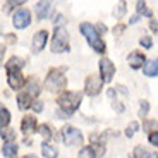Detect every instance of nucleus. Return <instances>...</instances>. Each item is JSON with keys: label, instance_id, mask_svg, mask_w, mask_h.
Masks as SVG:
<instances>
[{"label": "nucleus", "instance_id": "nucleus-1", "mask_svg": "<svg viewBox=\"0 0 158 158\" xmlns=\"http://www.w3.org/2000/svg\"><path fill=\"white\" fill-rule=\"evenodd\" d=\"M81 31H83V35L88 38V41H89V45L93 48H95L96 52H103L105 50V43H103L102 40H100V36H98V31H96L91 24H88V23H83L81 24Z\"/></svg>", "mask_w": 158, "mask_h": 158}, {"label": "nucleus", "instance_id": "nucleus-2", "mask_svg": "<svg viewBox=\"0 0 158 158\" xmlns=\"http://www.w3.org/2000/svg\"><path fill=\"white\" fill-rule=\"evenodd\" d=\"M79 102H81V95H79V93H72V91L64 93V95L59 98L60 107L65 110V114H71V112H74L76 108L79 107Z\"/></svg>", "mask_w": 158, "mask_h": 158}, {"label": "nucleus", "instance_id": "nucleus-3", "mask_svg": "<svg viewBox=\"0 0 158 158\" xmlns=\"http://www.w3.org/2000/svg\"><path fill=\"white\" fill-rule=\"evenodd\" d=\"M62 139L67 146H77V144L83 143V136H81L79 129H76L72 126H65L62 129Z\"/></svg>", "mask_w": 158, "mask_h": 158}, {"label": "nucleus", "instance_id": "nucleus-4", "mask_svg": "<svg viewBox=\"0 0 158 158\" xmlns=\"http://www.w3.org/2000/svg\"><path fill=\"white\" fill-rule=\"evenodd\" d=\"M67 41H69V35L64 28H59L55 31V36H53V41H52V52L53 53H59V52H64L67 48Z\"/></svg>", "mask_w": 158, "mask_h": 158}, {"label": "nucleus", "instance_id": "nucleus-5", "mask_svg": "<svg viewBox=\"0 0 158 158\" xmlns=\"http://www.w3.org/2000/svg\"><path fill=\"white\" fill-rule=\"evenodd\" d=\"M29 23H31V14H29V10L19 9V10L14 14V26H16V28L24 29L26 26H29Z\"/></svg>", "mask_w": 158, "mask_h": 158}, {"label": "nucleus", "instance_id": "nucleus-6", "mask_svg": "<svg viewBox=\"0 0 158 158\" xmlns=\"http://www.w3.org/2000/svg\"><path fill=\"white\" fill-rule=\"evenodd\" d=\"M100 72H102V79H103V81H112V77H114V74H115L114 64H112L108 59L100 60Z\"/></svg>", "mask_w": 158, "mask_h": 158}, {"label": "nucleus", "instance_id": "nucleus-7", "mask_svg": "<svg viewBox=\"0 0 158 158\" xmlns=\"http://www.w3.org/2000/svg\"><path fill=\"white\" fill-rule=\"evenodd\" d=\"M102 77H98V76H89V77L86 79V93L91 96H95L96 93H98L100 89H102Z\"/></svg>", "mask_w": 158, "mask_h": 158}, {"label": "nucleus", "instance_id": "nucleus-8", "mask_svg": "<svg viewBox=\"0 0 158 158\" xmlns=\"http://www.w3.org/2000/svg\"><path fill=\"white\" fill-rule=\"evenodd\" d=\"M47 38H48V35H47V31H38L35 36H33V52H40L41 48L47 45Z\"/></svg>", "mask_w": 158, "mask_h": 158}, {"label": "nucleus", "instance_id": "nucleus-9", "mask_svg": "<svg viewBox=\"0 0 158 158\" xmlns=\"http://www.w3.org/2000/svg\"><path fill=\"white\" fill-rule=\"evenodd\" d=\"M9 86L14 88V89H19L21 86H23V76L19 74V71H14V72H9Z\"/></svg>", "mask_w": 158, "mask_h": 158}, {"label": "nucleus", "instance_id": "nucleus-10", "mask_svg": "<svg viewBox=\"0 0 158 158\" xmlns=\"http://www.w3.org/2000/svg\"><path fill=\"white\" fill-rule=\"evenodd\" d=\"M127 60H129V65L132 69H139L143 65V62H144V55L139 53V52H132V53L127 57Z\"/></svg>", "mask_w": 158, "mask_h": 158}, {"label": "nucleus", "instance_id": "nucleus-11", "mask_svg": "<svg viewBox=\"0 0 158 158\" xmlns=\"http://www.w3.org/2000/svg\"><path fill=\"white\" fill-rule=\"evenodd\" d=\"M50 10H52L50 2H38V4H36V14H38L40 19H45V17L50 14Z\"/></svg>", "mask_w": 158, "mask_h": 158}, {"label": "nucleus", "instance_id": "nucleus-12", "mask_svg": "<svg viewBox=\"0 0 158 158\" xmlns=\"http://www.w3.org/2000/svg\"><path fill=\"white\" fill-rule=\"evenodd\" d=\"M36 127V118L33 117V115H26V117L23 118V124H21V129L24 131V132H29V131H33Z\"/></svg>", "mask_w": 158, "mask_h": 158}, {"label": "nucleus", "instance_id": "nucleus-13", "mask_svg": "<svg viewBox=\"0 0 158 158\" xmlns=\"http://www.w3.org/2000/svg\"><path fill=\"white\" fill-rule=\"evenodd\" d=\"M144 74L146 76H158V59L148 60L144 65Z\"/></svg>", "mask_w": 158, "mask_h": 158}, {"label": "nucleus", "instance_id": "nucleus-14", "mask_svg": "<svg viewBox=\"0 0 158 158\" xmlns=\"http://www.w3.org/2000/svg\"><path fill=\"white\" fill-rule=\"evenodd\" d=\"M23 60L17 59V57H14V59H10L7 64H5V67H7L9 72H14V71H19V67H23Z\"/></svg>", "mask_w": 158, "mask_h": 158}, {"label": "nucleus", "instance_id": "nucleus-15", "mask_svg": "<svg viewBox=\"0 0 158 158\" xmlns=\"http://www.w3.org/2000/svg\"><path fill=\"white\" fill-rule=\"evenodd\" d=\"M64 83H65V81H64V77H60V76L57 77V76H53V74H52L50 77H48V81H47V84L50 86V89H57V88L62 86Z\"/></svg>", "mask_w": 158, "mask_h": 158}, {"label": "nucleus", "instance_id": "nucleus-16", "mask_svg": "<svg viewBox=\"0 0 158 158\" xmlns=\"http://www.w3.org/2000/svg\"><path fill=\"white\" fill-rule=\"evenodd\" d=\"M2 153H4V156H7V158H14L16 153H17V146L14 144V143H7V144L4 146V150H2Z\"/></svg>", "mask_w": 158, "mask_h": 158}, {"label": "nucleus", "instance_id": "nucleus-17", "mask_svg": "<svg viewBox=\"0 0 158 158\" xmlns=\"http://www.w3.org/2000/svg\"><path fill=\"white\" fill-rule=\"evenodd\" d=\"M41 151H43V155L47 158H57V150L55 148H52L50 144H47V143L41 144Z\"/></svg>", "mask_w": 158, "mask_h": 158}, {"label": "nucleus", "instance_id": "nucleus-18", "mask_svg": "<svg viewBox=\"0 0 158 158\" xmlns=\"http://www.w3.org/2000/svg\"><path fill=\"white\" fill-rule=\"evenodd\" d=\"M134 153H136V155H139L138 158H156V155L151 153V151H146L144 148H136Z\"/></svg>", "mask_w": 158, "mask_h": 158}, {"label": "nucleus", "instance_id": "nucleus-19", "mask_svg": "<svg viewBox=\"0 0 158 158\" xmlns=\"http://www.w3.org/2000/svg\"><path fill=\"white\" fill-rule=\"evenodd\" d=\"M17 105H19V108H23V110L29 107V95H28V93L19 95V102H17Z\"/></svg>", "mask_w": 158, "mask_h": 158}, {"label": "nucleus", "instance_id": "nucleus-20", "mask_svg": "<svg viewBox=\"0 0 158 158\" xmlns=\"http://www.w3.org/2000/svg\"><path fill=\"white\" fill-rule=\"evenodd\" d=\"M0 114H2V118H0V126L5 129V126H7L9 120H10V114H9V110H5V108H2V110H0Z\"/></svg>", "mask_w": 158, "mask_h": 158}, {"label": "nucleus", "instance_id": "nucleus-21", "mask_svg": "<svg viewBox=\"0 0 158 158\" xmlns=\"http://www.w3.org/2000/svg\"><path fill=\"white\" fill-rule=\"evenodd\" d=\"M79 158H95V153H93L91 148H83L79 151Z\"/></svg>", "mask_w": 158, "mask_h": 158}, {"label": "nucleus", "instance_id": "nucleus-22", "mask_svg": "<svg viewBox=\"0 0 158 158\" xmlns=\"http://www.w3.org/2000/svg\"><path fill=\"white\" fill-rule=\"evenodd\" d=\"M40 134L43 136L45 139H50V136H52L50 127H48V126H41V127H40Z\"/></svg>", "mask_w": 158, "mask_h": 158}, {"label": "nucleus", "instance_id": "nucleus-23", "mask_svg": "<svg viewBox=\"0 0 158 158\" xmlns=\"http://www.w3.org/2000/svg\"><path fill=\"white\" fill-rule=\"evenodd\" d=\"M138 12H144L146 16H151V12L146 9V4H144V2H138Z\"/></svg>", "mask_w": 158, "mask_h": 158}, {"label": "nucleus", "instance_id": "nucleus-24", "mask_svg": "<svg viewBox=\"0 0 158 158\" xmlns=\"http://www.w3.org/2000/svg\"><path fill=\"white\" fill-rule=\"evenodd\" d=\"M141 45H144L146 48H151L153 41H151V38H150V36H143V38H141Z\"/></svg>", "mask_w": 158, "mask_h": 158}, {"label": "nucleus", "instance_id": "nucleus-25", "mask_svg": "<svg viewBox=\"0 0 158 158\" xmlns=\"http://www.w3.org/2000/svg\"><path fill=\"white\" fill-rule=\"evenodd\" d=\"M124 10H126V4H118V9H117V10H114V14L117 17H120L124 14Z\"/></svg>", "mask_w": 158, "mask_h": 158}, {"label": "nucleus", "instance_id": "nucleus-26", "mask_svg": "<svg viewBox=\"0 0 158 158\" xmlns=\"http://www.w3.org/2000/svg\"><path fill=\"white\" fill-rule=\"evenodd\" d=\"M136 129H138V124L132 122V124H131V127H127L126 134H127V136H132V134H134V131H136Z\"/></svg>", "mask_w": 158, "mask_h": 158}, {"label": "nucleus", "instance_id": "nucleus-27", "mask_svg": "<svg viewBox=\"0 0 158 158\" xmlns=\"http://www.w3.org/2000/svg\"><path fill=\"white\" fill-rule=\"evenodd\" d=\"M150 143L153 144V146H158V132H153V134H150Z\"/></svg>", "mask_w": 158, "mask_h": 158}, {"label": "nucleus", "instance_id": "nucleus-28", "mask_svg": "<svg viewBox=\"0 0 158 158\" xmlns=\"http://www.w3.org/2000/svg\"><path fill=\"white\" fill-rule=\"evenodd\" d=\"M146 112H148V103H146V102H143L141 108H139V115H146Z\"/></svg>", "mask_w": 158, "mask_h": 158}, {"label": "nucleus", "instance_id": "nucleus-29", "mask_svg": "<svg viewBox=\"0 0 158 158\" xmlns=\"http://www.w3.org/2000/svg\"><path fill=\"white\" fill-rule=\"evenodd\" d=\"M33 107H35L36 112H40L41 108H43V105H41V102H35V105H33Z\"/></svg>", "mask_w": 158, "mask_h": 158}, {"label": "nucleus", "instance_id": "nucleus-30", "mask_svg": "<svg viewBox=\"0 0 158 158\" xmlns=\"http://www.w3.org/2000/svg\"><path fill=\"white\" fill-rule=\"evenodd\" d=\"M24 158H36V156H35V155H26Z\"/></svg>", "mask_w": 158, "mask_h": 158}]
</instances>
